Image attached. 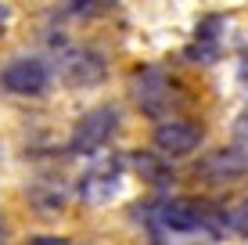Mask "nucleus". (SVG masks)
Returning <instances> with one entry per match:
<instances>
[{"mask_svg": "<svg viewBox=\"0 0 248 245\" xmlns=\"http://www.w3.org/2000/svg\"><path fill=\"white\" fill-rule=\"evenodd\" d=\"M234 227H241V231H248V198L241 209H234Z\"/></svg>", "mask_w": 248, "mask_h": 245, "instance_id": "10", "label": "nucleus"}, {"mask_svg": "<svg viewBox=\"0 0 248 245\" xmlns=\"http://www.w3.org/2000/svg\"><path fill=\"white\" fill-rule=\"evenodd\" d=\"M133 94H137V105H140L144 112L158 115L162 108L173 101V87H169L166 72H158V69H144V72H137V76H133Z\"/></svg>", "mask_w": 248, "mask_h": 245, "instance_id": "6", "label": "nucleus"}, {"mask_svg": "<svg viewBox=\"0 0 248 245\" xmlns=\"http://www.w3.org/2000/svg\"><path fill=\"white\" fill-rule=\"evenodd\" d=\"M0 83H4L11 94H40L50 83V72L36 58H15V62H7V69L0 72Z\"/></svg>", "mask_w": 248, "mask_h": 245, "instance_id": "3", "label": "nucleus"}, {"mask_svg": "<svg viewBox=\"0 0 248 245\" xmlns=\"http://www.w3.org/2000/svg\"><path fill=\"white\" fill-rule=\"evenodd\" d=\"M119 173H123V163H119V159H101L90 173H83V184H79L83 202L105 206V202L119 191Z\"/></svg>", "mask_w": 248, "mask_h": 245, "instance_id": "4", "label": "nucleus"}, {"mask_svg": "<svg viewBox=\"0 0 248 245\" xmlns=\"http://www.w3.org/2000/svg\"><path fill=\"white\" fill-rule=\"evenodd\" d=\"M133 166L140 170L144 180H151V184H166V166H162L155 155H137V159H133Z\"/></svg>", "mask_w": 248, "mask_h": 245, "instance_id": "8", "label": "nucleus"}, {"mask_svg": "<svg viewBox=\"0 0 248 245\" xmlns=\"http://www.w3.org/2000/svg\"><path fill=\"white\" fill-rule=\"evenodd\" d=\"M202 145V126L194 119H166L155 130V148L166 159H184Z\"/></svg>", "mask_w": 248, "mask_h": 245, "instance_id": "2", "label": "nucleus"}, {"mask_svg": "<svg viewBox=\"0 0 248 245\" xmlns=\"http://www.w3.org/2000/svg\"><path fill=\"white\" fill-rule=\"evenodd\" d=\"M25 245H68V238H62V234H40V238H29Z\"/></svg>", "mask_w": 248, "mask_h": 245, "instance_id": "9", "label": "nucleus"}, {"mask_svg": "<svg viewBox=\"0 0 248 245\" xmlns=\"http://www.w3.org/2000/svg\"><path fill=\"white\" fill-rule=\"evenodd\" d=\"M0 242H4V227H0Z\"/></svg>", "mask_w": 248, "mask_h": 245, "instance_id": "12", "label": "nucleus"}, {"mask_svg": "<svg viewBox=\"0 0 248 245\" xmlns=\"http://www.w3.org/2000/svg\"><path fill=\"white\" fill-rule=\"evenodd\" d=\"M115 123H119V112H115L112 105L90 108V112L83 115L79 123H76L72 141H68V151H76V155H90V151H97L108 137H112Z\"/></svg>", "mask_w": 248, "mask_h": 245, "instance_id": "1", "label": "nucleus"}, {"mask_svg": "<svg viewBox=\"0 0 248 245\" xmlns=\"http://www.w3.org/2000/svg\"><path fill=\"white\" fill-rule=\"evenodd\" d=\"M4 22H7V11L0 7V33H4Z\"/></svg>", "mask_w": 248, "mask_h": 245, "instance_id": "11", "label": "nucleus"}, {"mask_svg": "<svg viewBox=\"0 0 248 245\" xmlns=\"http://www.w3.org/2000/svg\"><path fill=\"white\" fill-rule=\"evenodd\" d=\"M62 72L72 87H97L105 80V58L97 50H68L62 58Z\"/></svg>", "mask_w": 248, "mask_h": 245, "instance_id": "7", "label": "nucleus"}, {"mask_svg": "<svg viewBox=\"0 0 248 245\" xmlns=\"http://www.w3.org/2000/svg\"><path fill=\"white\" fill-rule=\"evenodd\" d=\"M248 173V155L241 148H216L198 163V177L212 184H223V180H234V177H245Z\"/></svg>", "mask_w": 248, "mask_h": 245, "instance_id": "5", "label": "nucleus"}]
</instances>
